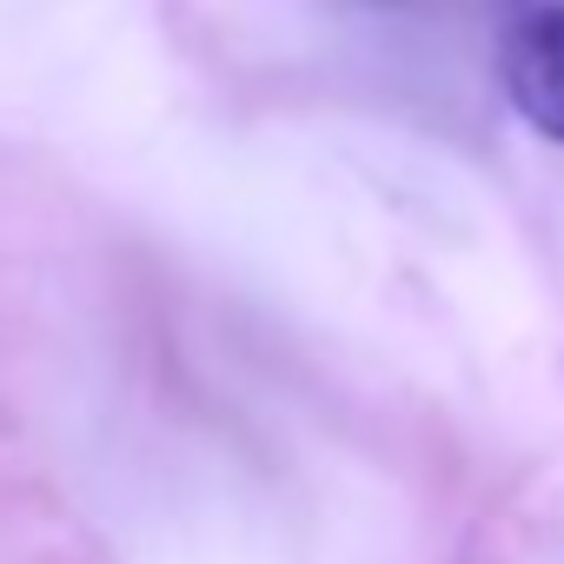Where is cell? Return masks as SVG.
I'll list each match as a JSON object with an SVG mask.
<instances>
[{
    "label": "cell",
    "instance_id": "cell-1",
    "mask_svg": "<svg viewBox=\"0 0 564 564\" xmlns=\"http://www.w3.org/2000/svg\"><path fill=\"white\" fill-rule=\"evenodd\" d=\"M498 80L511 113L564 147V0H531L498 34Z\"/></svg>",
    "mask_w": 564,
    "mask_h": 564
}]
</instances>
